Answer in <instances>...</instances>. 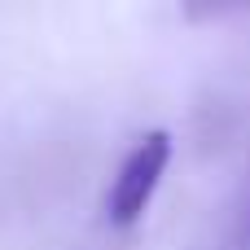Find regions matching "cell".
<instances>
[{"mask_svg":"<svg viewBox=\"0 0 250 250\" xmlns=\"http://www.w3.org/2000/svg\"><path fill=\"white\" fill-rule=\"evenodd\" d=\"M171 163V141L167 132H149L119 167L114 176V189H110V220L114 224H136L145 215V207L154 202V189L163 180Z\"/></svg>","mask_w":250,"mask_h":250,"instance_id":"6da1fadb","label":"cell"}]
</instances>
